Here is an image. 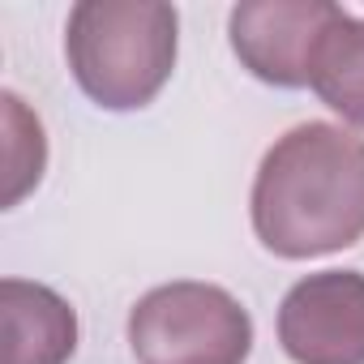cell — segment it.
Segmentation results:
<instances>
[{
	"label": "cell",
	"mask_w": 364,
	"mask_h": 364,
	"mask_svg": "<svg viewBox=\"0 0 364 364\" xmlns=\"http://www.w3.org/2000/svg\"><path fill=\"white\" fill-rule=\"evenodd\" d=\"M249 215L262 249L287 262L364 240V137L330 120L287 129L253 176Z\"/></svg>",
	"instance_id": "6da1fadb"
},
{
	"label": "cell",
	"mask_w": 364,
	"mask_h": 364,
	"mask_svg": "<svg viewBox=\"0 0 364 364\" xmlns=\"http://www.w3.org/2000/svg\"><path fill=\"white\" fill-rule=\"evenodd\" d=\"M180 52V14L163 0H82L65 22V60L103 112H137L167 86Z\"/></svg>",
	"instance_id": "7a4b0ae2"
},
{
	"label": "cell",
	"mask_w": 364,
	"mask_h": 364,
	"mask_svg": "<svg viewBox=\"0 0 364 364\" xmlns=\"http://www.w3.org/2000/svg\"><path fill=\"white\" fill-rule=\"evenodd\" d=\"M129 351L137 364H245L253 317L219 283L176 279L129 309Z\"/></svg>",
	"instance_id": "3957f363"
},
{
	"label": "cell",
	"mask_w": 364,
	"mask_h": 364,
	"mask_svg": "<svg viewBox=\"0 0 364 364\" xmlns=\"http://www.w3.org/2000/svg\"><path fill=\"white\" fill-rule=\"evenodd\" d=\"M274 326L291 364H364V274H304L287 287Z\"/></svg>",
	"instance_id": "277c9868"
},
{
	"label": "cell",
	"mask_w": 364,
	"mask_h": 364,
	"mask_svg": "<svg viewBox=\"0 0 364 364\" xmlns=\"http://www.w3.org/2000/svg\"><path fill=\"white\" fill-rule=\"evenodd\" d=\"M334 14L338 5L330 0H245L228 18V39L257 82L300 90L309 86V56Z\"/></svg>",
	"instance_id": "5b68a950"
},
{
	"label": "cell",
	"mask_w": 364,
	"mask_h": 364,
	"mask_svg": "<svg viewBox=\"0 0 364 364\" xmlns=\"http://www.w3.org/2000/svg\"><path fill=\"white\" fill-rule=\"evenodd\" d=\"M0 321H5V364H69L77 351V313L43 283H0Z\"/></svg>",
	"instance_id": "8992f818"
},
{
	"label": "cell",
	"mask_w": 364,
	"mask_h": 364,
	"mask_svg": "<svg viewBox=\"0 0 364 364\" xmlns=\"http://www.w3.org/2000/svg\"><path fill=\"white\" fill-rule=\"evenodd\" d=\"M309 90L347 124L364 129V18L338 9L313 56H309Z\"/></svg>",
	"instance_id": "52a82bcc"
},
{
	"label": "cell",
	"mask_w": 364,
	"mask_h": 364,
	"mask_svg": "<svg viewBox=\"0 0 364 364\" xmlns=\"http://www.w3.org/2000/svg\"><path fill=\"white\" fill-rule=\"evenodd\" d=\"M0 107H5V210H14L43 180L48 137H43V120L22 103V95L5 90Z\"/></svg>",
	"instance_id": "ba28073f"
}]
</instances>
